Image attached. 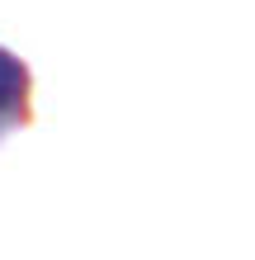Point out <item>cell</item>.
Listing matches in <instances>:
<instances>
[{"label": "cell", "mask_w": 255, "mask_h": 260, "mask_svg": "<svg viewBox=\"0 0 255 260\" xmlns=\"http://www.w3.org/2000/svg\"><path fill=\"white\" fill-rule=\"evenodd\" d=\"M33 123V71L19 52L0 43V142Z\"/></svg>", "instance_id": "obj_1"}]
</instances>
